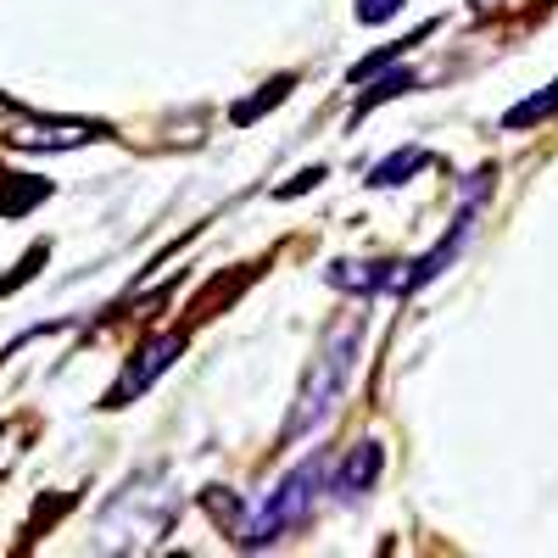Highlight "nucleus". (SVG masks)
<instances>
[{"label": "nucleus", "instance_id": "obj_5", "mask_svg": "<svg viewBox=\"0 0 558 558\" xmlns=\"http://www.w3.org/2000/svg\"><path fill=\"white\" fill-rule=\"evenodd\" d=\"M291 89H296V73H279V78H268V84L257 89L252 101H241V107H229V118H235V123H257V118H263L268 107H279V101H286Z\"/></svg>", "mask_w": 558, "mask_h": 558}, {"label": "nucleus", "instance_id": "obj_3", "mask_svg": "<svg viewBox=\"0 0 558 558\" xmlns=\"http://www.w3.org/2000/svg\"><path fill=\"white\" fill-rule=\"evenodd\" d=\"M184 347V336H162V341H151V347H140L134 352V363L123 368V380L112 386V397H107V408H123L129 397H140V391H146L157 375H162V368L173 363V352Z\"/></svg>", "mask_w": 558, "mask_h": 558}, {"label": "nucleus", "instance_id": "obj_8", "mask_svg": "<svg viewBox=\"0 0 558 558\" xmlns=\"http://www.w3.org/2000/svg\"><path fill=\"white\" fill-rule=\"evenodd\" d=\"M418 78L402 68V73H386V78H368V89H363V101H357V112L352 118H363V112H375L380 101H391V96H402V89H413Z\"/></svg>", "mask_w": 558, "mask_h": 558}, {"label": "nucleus", "instance_id": "obj_10", "mask_svg": "<svg viewBox=\"0 0 558 558\" xmlns=\"http://www.w3.org/2000/svg\"><path fill=\"white\" fill-rule=\"evenodd\" d=\"M45 257H51V246H28V257L17 263V274H7V279H0V296H12L17 286H28V279H34V268H39Z\"/></svg>", "mask_w": 558, "mask_h": 558}, {"label": "nucleus", "instance_id": "obj_9", "mask_svg": "<svg viewBox=\"0 0 558 558\" xmlns=\"http://www.w3.org/2000/svg\"><path fill=\"white\" fill-rule=\"evenodd\" d=\"M45 196H51V179L23 173V184H12V191L0 196V213H7V218H23V213H28L34 202H45Z\"/></svg>", "mask_w": 558, "mask_h": 558}, {"label": "nucleus", "instance_id": "obj_12", "mask_svg": "<svg viewBox=\"0 0 558 558\" xmlns=\"http://www.w3.org/2000/svg\"><path fill=\"white\" fill-rule=\"evenodd\" d=\"M318 179H324V168H307V173H296L291 184H279V191H274V196H279V202H291V196H302V191H313V184H318Z\"/></svg>", "mask_w": 558, "mask_h": 558}, {"label": "nucleus", "instance_id": "obj_11", "mask_svg": "<svg viewBox=\"0 0 558 558\" xmlns=\"http://www.w3.org/2000/svg\"><path fill=\"white\" fill-rule=\"evenodd\" d=\"M402 12V0H357V17L363 23H386V17H397Z\"/></svg>", "mask_w": 558, "mask_h": 558}, {"label": "nucleus", "instance_id": "obj_4", "mask_svg": "<svg viewBox=\"0 0 558 558\" xmlns=\"http://www.w3.org/2000/svg\"><path fill=\"white\" fill-rule=\"evenodd\" d=\"M380 463H386L380 441H357V447L347 452V463H341V475H336V492H341V497H363L368 486L380 481Z\"/></svg>", "mask_w": 558, "mask_h": 558}, {"label": "nucleus", "instance_id": "obj_6", "mask_svg": "<svg viewBox=\"0 0 558 558\" xmlns=\"http://www.w3.org/2000/svg\"><path fill=\"white\" fill-rule=\"evenodd\" d=\"M430 168V157L418 151V146H402L397 157H386L375 173H368V184H380V191H391V184H402V179H413V173H425Z\"/></svg>", "mask_w": 558, "mask_h": 558}, {"label": "nucleus", "instance_id": "obj_7", "mask_svg": "<svg viewBox=\"0 0 558 558\" xmlns=\"http://www.w3.org/2000/svg\"><path fill=\"white\" fill-rule=\"evenodd\" d=\"M553 112H558V84H547L542 96L520 101L514 112H502V129H531V123H542V118H553Z\"/></svg>", "mask_w": 558, "mask_h": 558}, {"label": "nucleus", "instance_id": "obj_2", "mask_svg": "<svg viewBox=\"0 0 558 558\" xmlns=\"http://www.w3.org/2000/svg\"><path fill=\"white\" fill-rule=\"evenodd\" d=\"M324 470H330V463L324 458H307L302 470H291L286 481L274 486V497L263 502V514L246 525V547H268V542H279L286 531H296L307 514H313V502H318V492H324Z\"/></svg>", "mask_w": 558, "mask_h": 558}, {"label": "nucleus", "instance_id": "obj_1", "mask_svg": "<svg viewBox=\"0 0 558 558\" xmlns=\"http://www.w3.org/2000/svg\"><path fill=\"white\" fill-rule=\"evenodd\" d=\"M357 336H363V324L357 318H347L341 330L324 341V352H318V363H313V375H307V386H302V408L291 413V425H286V436H307L324 413L336 408V397H341V386L352 380V368H357Z\"/></svg>", "mask_w": 558, "mask_h": 558}]
</instances>
